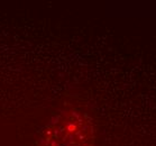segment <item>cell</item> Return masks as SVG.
<instances>
[{
	"label": "cell",
	"mask_w": 156,
	"mask_h": 146,
	"mask_svg": "<svg viewBox=\"0 0 156 146\" xmlns=\"http://www.w3.org/2000/svg\"><path fill=\"white\" fill-rule=\"evenodd\" d=\"M61 145V135L58 123L52 124L50 128L47 129L45 134H43L41 142L37 146H60Z\"/></svg>",
	"instance_id": "cell-1"
}]
</instances>
